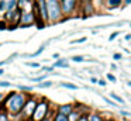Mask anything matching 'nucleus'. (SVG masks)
I'll return each mask as SVG.
<instances>
[{
	"label": "nucleus",
	"instance_id": "cd10ccee",
	"mask_svg": "<svg viewBox=\"0 0 131 121\" xmlns=\"http://www.w3.org/2000/svg\"><path fill=\"white\" fill-rule=\"evenodd\" d=\"M4 27H6V24H4L3 21H0V30H3Z\"/></svg>",
	"mask_w": 131,
	"mask_h": 121
},
{
	"label": "nucleus",
	"instance_id": "f257e3e1",
	"mask_svg": "<svg viewBox=\"0 0 131 121\" xmlns=\"http://www.w3.org/2000/svg\"><path fill=\"white\" fill-rule=\"evenodd\" d=\"M47 4V16L51 21H57L61 17V7L58 4V0H45Z\"/></svg>",
	"mask_w": 131,
	"mask_h": 121
},
{
	"label": "nucleus",
	"instance_id": "1a4fd4ad",
	"mask_svg": "<svg viewBox=\"0 0 131 121\" xmlns=\"http://www.w3.org/2000/svg\"><path fill=\"white\" fill-rule=\"evenodd\" d=\"M120 3H121V0H110V2H108V4H110V7H117Z\"/></svg>",
	"mask_w": 131,
	"mask_h": 121
},
{
	"label": "nucleus",
	"instance_id": "393cba45",
	"mask_svg": "<svg viewBox=\"0 0 131 121\" xmlns=\"http://www.w3.org/2000/svg\"><path fill=\"white\" fill-rule=\"evenodd\" d=\"M0 121H7V118L4 114H0Z\"/></svg>",
	"mask_w": 131,
	"mask_h": 121
},
{
	"label": "nucleus",
	"instance_id": "72a5a7b5",
	"mask_svg": "<svg viewBox=\"0 0 131 121\" xmlns=\"http://www.w3.org/2000/svg\"><path fill=\"white\" fill-rule=\"evenodd\" d=\"M2 73H3V70H2V69H0V75H2Z\"/></svg>",
	"mask_w": 131,
	"mask_h": 121
},
{
	"label": "nucleus",
	"instance_id": "20e7f679",
	"mask_svg": "<svg viewBox=\"0 0 131 121\" xmlns=\"http://www.w3.org/2000/svg\"><path fill=\"white\" fill-rule=\"evenodd\" d=\"M37 3H38V6L37 7H40V11L37 10V14H38V18H42V20H45V18H48V16H47V4H45V0H37Z\"/></svg>",
	"mask_w": 131,
	"mask_h": 121
},
{
	"label": "nucleus",
	"instance_id": "a211bd4d",
	"mask_svg": "<svg viewBox=\"0 0 131 121\" xmlns=\"http://www.w3.org/2000/svg\"><path fill=\"white\" fill-rule=\"evenodd\" d=\"M72 61H75V62H82L83 58H82V56H73V58H72Z\"/></svg>",
	"mask_w": 131,
	"mask_h": 121
},
{
	"label": "nucleus",
	"instance_id": "4be33fe9",
	"mask_svg": "<svg viewBox=\"0 0 131 121\" xmlns=\"http://www.w3.org/2000/svg\"><path fill=\"white\" fill-rule=\"evenodd\" d=\"M6 8V3L4 2H0V10H4Z\"/></svg>",
	"mask_w": 131,
	"mask_h": 121
},
{
	"label": "nucleus",
	"instance_id": "5701e85b",
	"mask_svg": "<svg viewBox=\"0 0 131 121\" xmlns=\"http://www.w3.org/2000/svg\"><path fill=\"white\" fill-rule=\"evenodd\" d=\"M117 35H118V32H113V34H111V35H110V41H111V39H114V38H116Z\"/></svg>",
	"mask_w": 131,
	"mask_h": 121
},
{
	"label": "nucleus",
	"instance_id": "b1692460",
	"mask_svg": "<svg viewBox=\"0 0 131 121\" xmlns=\"http://www.w3.org/2000/svg\"><path fill=\"white\" fill-rule=\"evenodd\" d=\"M26 2H27V0H18V4H20V7H23V6L26 4Z\"/></svg>",
	"mask_w": 131,
	"mask_h": 121
},
{
	"label": "nucleus",
	"instance_id": "c756f323",
	"mask_svg": "<svg viewBox=\"0 0 131 121\" xmlns=\"http://www.w3.org/2000/svg\"><path fill=\"white\" fill-rule=\"evenodd\" d=\"M44 78H35V79H31V80H34V82H40V80H42Z\"/></svg>",
	"mask_w": 131,
	"mask_h": 121
},
{
	"label": "nucleus",
	"instance_id": "7ed1b4c3",
	"mask_svg": "<svg viewBox=\"0 0 131 121\" xmlns=\"http://www.w3.org/2000/svg\"><path fill=\"white\" fill-rule=\"evenodd\" d=\"M47 110H48V104L44 101V103H40L38 106H35V110L32 113V120L34 121H44L47 114Z\"/></svg>",
	"mask_w": 131,
	"mask_h": 121
},
{
	"label": "nucleus",
	"instance_id": "aec40b11",
	"mask_svg": "<svg viewBox=\"0 0 131 121\" xmlns=\"http://www.w3.org/2000/svg\"><path fill=\"white\" fill-rule=\"evenodd\" d=\"M111 97H113V98H116V100H117V101H120V103H123V98H120V97H117V96H116V94H113V93H111Z\"/></svg>",
	"mask_w": 131,
	"mask_h": 121
},
{
	"label": "nucleus",
	"instance_id": "6ab92c4d",
	"mask_svg": "<svg viewBox=\"0 0 131 121\" xmlns=\"http://www.w3.org/2000/svg\"><path fill=\"white\" fill-rule=\"evenodd\" d=\"M0 86H2V87H9L10 83H9V82H0Z\"/></svg>",
	"mask_w": 131,
	"mask_h": 121
},
{
	"label": "nucleus",
	"instance_id": "39448f33",
	"mask_svg": "<svg viewBox=\"0 0 131 121\" xmlns=\"http://www.w3.org/2000/svg\"><path fill=\"white\" fill-rule=\"evenodd\" d=\"M35 106H37V103H35L34 100H28V101H27V103L23 106L24 114H26V115H31L32 113H34V110H35Z\"/></svg>",
	"mask_w": 131,
	"mask_h": 121
},
{
	"label": "nucleus",
	"instance_id": "7c9ffc66",
	"mask_svg": "<svg viewBox=\"0 0 131 121\" xmlns=\"http://www.w3.org/2000/svg\"><path fill=\"white\" fill-rule=\"evenodd\" d=\"M114 58H116V59H120V58H121V55H118V53H116V55H114Z\"/></svg>",
	"mask_w": 131,
	"mask_h": 121
},
{
	"label": "nucleus",
	"instance_id": "9b49d317",
	"mask_svg": "<svg viewBox=\"0 0 131 121\" xmlns=\"http://www.w3.org/2000/svg\"><path fill=\"white\" fill-rule=\"evenodd\" d=\"M55 121H68V118L65 117V114H59L57 118H55Z\"/></svg>",
	"mask_w": 131,
	"mask_h": 121
},
{
	"label": "nucleus",
	"instance_id": "412c9836",
	"mask_svg": "<svg viewBox=\"0 0 131 121\" xmlns=\"http://www.w3.org/2000/svg\"><path fill=\"white\" fill-rule=\"evenodd\" d=\"M90 121H100V118L97 117V115H92V117H90Z\"/></svg>",
	"mask_w": 131,
	"mask_h": 121
},
{
	"label": "nucleus",
	"instance_id": "4468645a",
	"mask_svg": "<svg viewBox=\"0 0 131 121\" xmlns=\"http://www.w3.org/2000/svg\"><path fill=\"white\" fill-rule=\"evenodd\" d=\"M63 87H68V89H76V86L75 84H71V83H62Z\"/></svg>",
	"mask_w": 131,
	"mask_h": 121
},
{
	"label": "nucleus",
	"instance_id": "a878e982",
	"mask_svg": "<svg viewBox=\"0 0 131 121\" xmlns=\"http://www.w3.org/2000/svg\"><path fill=\"white\" fill-rule=\"evenodd\" d=\"M107 78H108V79H110V80H111V82H116V78H114V76H113V75H107Z\"/></svg>",
	"mask_w": 131,
	"mask_h": 121
},
{
	"label": "nucleus",
	"instance_id": "c85d7f7f",
	"mask_svg": "<svg viewBox=\"0 0 131 121\" xmlns=\"http://www.w3.org/2000/svg\"><path fill=\"white\" fill-rule=\"evenodd\" d=\"M83 41H86V38H80V39H78V41H73V44H76V42H83Z\"/></svg>",
	"mask_w": 131,
	"mask_h": 121
},
{
	"label": "nucleus",
	"instance_id": "6e6552de",
	"mask_svg": "<svg viewBox=\"0 0 131 121\" xmlns=\"http://www.w3.org/2000/svg\"><path fill=\"white\" fill-rule=\"evenodd\" d=\"M72 113V106H63L61 107V114H69Z\"/></svg>",
	"mask_w": 131,
	"mask_h": 121
},
{
	"label": "nucleus",
	"instance_id": "2eb2a0df",
	"mask_svg": "<svg viewBox=\"0 0 131 121\" xmlns=\"http://www.w3.org/2000/svg\"><path fill=\"white\" fill-rule=\"evenodd\" d=\"M69 121H76L78 120V114H75V113H71V115H69Z\"/></svg>",
	"mask_w": 131,
	"mask_h": 121
},
{
	"label": "nucleus",
	"instance_id": "f03ea898",
	"mask_svg": "<svg viewBox=\"0 0 131 121\" xmlns=\"http://www.w3.org/2000/svg\"><path fill=\"white\" fill-rule=\"evenodd\" d=\"M7 106H9V108L12 110L13 113H18L24 106V96L12 93L10 97H9V100H7Z\"/></svg>",
	"mask_w": 131,
	"mask_h": 121
},
{
	"label": "nucleus",
	"instance_id": "dca6fc26",
	"mask_svg": "<svg viewBox=\"0 0 131 121\" xmlns=\"http://www.w3.org/2000/svg\"><path fill=\"white\" fill-rule=\"evenodd\" d=\"M26 65H28V66H31V68H40V65L34 63V62H26Z\"/></svg>",
	"mask_w": 131,
	"mask_h": 121
},
{
	"label": "nucleus",
	"instance_id": "f3484780",
	"mask_svg": "<svg viewBox=\"0 0 131 121\" xmlns=\"http://www.w3.org/2000/svg\"><path fill=\"white\" fill-rule=\"evenodd\" d=\"M42 51H44V47H41V48H40V49H38V51H37V52H34V53H31V56H37V55H40V53H41V52H42Z\"/></svg>",
	"mask_w": 131,
	"mask_h": 121
},
{
	"label": "nucleus",
	"instance_id": "9d476101",
	"mask_svg": "<svg viewBox=\"0 0 131 121\" xmlns=\"http://www.w3.org/2000/svg\"><path fill=\"white\" fill-rule=\"evenodd\" d=\"M55 66H61V68H68V63L63 61H58L57 63H55Z\"/></svg>",
	"mask_w": 131,
	"mask_h": 121
},
{
	"label": "nucleus",
	"instance_id": "f704fd0d",
	"mask_svg": "<svg viewBox=\"0 0 131 121\" xmlns=\"http://www.w3.org/2000/svg\"><path fill=\"white\" fill-rule=\"evenodd\" d=\"M4 63V62H0V66H2V65H3Z\"/></svg>",
	"mask_w": 131,
	"mask_h": 121
},
{
	"label": "nucleus",
	"instance_id": "c9c22d12",
	"mask_svg": "<svg viewBox=\"0 0 131 121\" xmlns=\"http://www.w3.org/2000/svg\"><path fill=\"white\" fill-rule=\"evenodd\" d=\"M128 84H130V86H131V82H128Z\"/></svg>",
	"mask_w": 131,
	"mask_h": 121
},
{
	"label": "nucleus",
	"instance_id": "473e14b6",
	"mask_svg": "<svg viewBox=\"0 0 131 121\" xmlns=\"http://www.w3.org/2000/svg\"><path fill=\"white\" fill-rule=\"evenodd\" d=\"M3 100V94H0V101Z\"/></svg>",
	"mask_w": 131,
	"mask_h": 121
},
{
	"label": "nucleus",
	"instance_id": "ddd939ff",
	"mask_svg": "<svg viewBox=\"0 0 131 121\" xmlns=\"http://www.w3.org/2000/svg\"><path fill=\"white\" fill-rule=\"evenodd\" d=\"M51 82H44V83H40V84H38V87H49V86H51Z\"/></svg>",
	"mask_w": 131,
	"mask_h": 121
},
{
	"label": "nucleus",
	"instance_id": "423d86ee",
	"mask_svg": "<svg viewBox=\"0 0 131 121\" xmlns=\"http://www.w3.org/2000/svg\"><path fill=\"white\" fill-rule=\"evenodd\" d=\"M75 4H76V0H62V10L65 13H71Z\"/></svg>",
	"mask_w": 131,
	"mask_h": 121
},
{
	"label": "nucleus",
	"instance_id": "bb28decb",
	"mask_svg": "<svg viewBox=\"0 0 131 121\" xmlns=\"http://www.w3.org/2000/svg\"><path fill=\"white\" fill-rule=\"evenodd\" d=\"M20 89H23V90H27V92H28V90H31V87H27V86H20Z\"/></svg>",
	"mask_w": 131,
	"mask_h": 121
},
{
	"label": "nucleus",
	"instance_id": "2f4dec72",
	"mask_svg": "<svg viewBox=\"0 0 131 121\" xmlns=\"http://www.w3.org/2000/svg\"><path fill=\"white\" fill-rule=\"evenodd\" d=\"M125 39H131V34H128V35L125 37Z\"/></svg>",
	"mask_w": 131,
	"mask_h": 121
},
{
	"label": "nucleus",
	"instance_id": "0eeeda50",
	"mask_svg": "<svg viewBox=\"0 0 131 121\" xmlns=\"http://www.w3.org/2000/svg\"><path fill=\"white\" fill-rule=\"evenodd\" d=\"M21 23H23V24H32V23H34L32 14H24V16H21Z\"/></svg>",
	"mask_w": 131,
	"mask_h": 121
},
{
	"label": "nucleus",
	"instance_id": "f8f14e48",
	"mask_svg": "<svg viewBox=\"0 0 131 121\" xmlns=\"http://www.w3.org/2000/svg\"><path fill=\"white\" fill-rule=\"evenodd\" d=\"M16 0H12V2L9 3V6H6V8H9V10H12V8H14V4H16Z\"/></svg>",
	"mask_w": 131,
	"mask_h": 121
}]
</instances>
